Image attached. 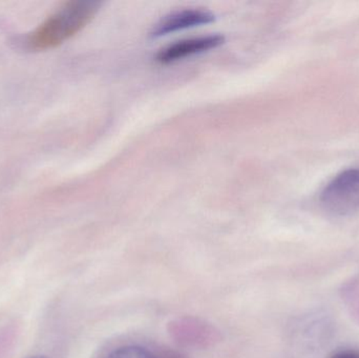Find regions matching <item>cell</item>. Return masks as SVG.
<instances>
[{
	"label": "cell",
	"mask_w": 359,
	"mask_h": 358,
	"mask_svg": "<svg viewBox=\"0 0 359 358\" xmlns=\"http://www.w3.org/2000/svg\"><path fill=\"white\" fill-rule=\"evenodd\" d=\"M105 358H162L154 354L149 349L142 346H123L116 349L113 352L109 353ZM163 358H181L178 355L168 354Z\"/></svg>",
	"instance_id": "obj_5"
},
{
	"label": "cell",
	"mask_w": 359,
	"mask_h": 358,
	"mask_svg": "<svg viewBox=\"0 0 359 358\" xmlns=\"http://www.w3.org/2000/svg\"><path fill=\"white\" fill-rule=\"evenodd\" d=\"M225 41V38L222 35H207L200 37L189 38V39L181 40L176 43L170 44L168 48H163L158 53L157 61L162 64L175 62L180 59L200 54L207 50L217 48Z\"/></svg>",
	"instance_id": "obj_3"
},
{
	"label": "cell",
	"mask_w": 359,
	"mask_h": 358,
	"mask_svg": "<svg viewBox=\"0 0 359 358\" xmlns=\"http://www.w3.org/2000/svg\"><path fill=\"white\" fill-rule=\"evenodd\" d=\"M99 6L95 1L65 2L29 35L27 44L34 50H48L63 43L93 20Z\"/></svg>",
	"instance_id": "obj_1"
},
{
	"label": "cell",
	"mask_w": 359,
	"mask_h": 358,
	"mask_svg": "<svg viewBox=\"0 0 359 358\" xmlns=\"http://www.w3.org/2000/svg\"><path fill=\"white\" fill-rule=\"evenodd\" d=\"M29 358H48V357H29Z\"/></svg>",
	"instance_id": "obj_7"
},
{
	"label": "cell",
	"mask_w": 359,
	"mask_h": 358,
	"mask_svg": "<svg viewBox=\"0 0 359 358\" xmlns=\"http://www.w3.org/2000/svg\"><path fill=\"white\" fill-rule=\"evenodd\" d=\"M323 207L333 216H349L359 209V168L337 174L322 193Z\"/></svg>",
	"instance_id": "obj_2"
},
{
	"label": "cell",
	"mask_w": 359,
	"mask_h": 358,
	"mask_svg": "<svg viewBox=\"0 0 359 358\" xmlns=\"http://www.w3.org/2000/svg\"><path fill=\"white\" fill-rule=\"evenodd\" d=\"M215 21V15L205 10H184L162 19L151 31V37L158 38L182 29H191Z\"/></svg>",
	"instance_id": "obj_4"
},
{
	"label": "cell",
	"mask_w": 359,
	"mask_h": 358,
	"mask_svg": "<svg viewBox=\"0 0 359 358\" xmlns=\"http://www.w3.org/2000/svg\"><path fill=\"white\" fill-rule=\"evenodd\" d=\"M330 358H359V351L355 349H345L335 353Z\"/></svg>",
	"instance_id": "obj_6"
}]
</instances>
